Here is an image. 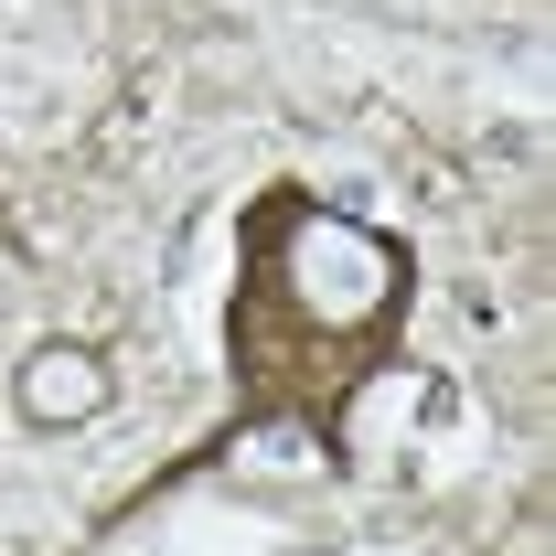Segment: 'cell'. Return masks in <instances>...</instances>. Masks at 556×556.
<instances>
[{"label": "cell", "instance_id": "1", "mask_svg": "<svg viewBox=\"0 0 556 556\" xmlns=\"http://www.w3.org/2000/svg\"><path fill=\"white\" fill-rule=\"evenodd\" d=\"M108 396H118V386H108V353L97 343H33L22 375H11V407L33 417V428H86Z\"/></svg>", "mask_w": 556, "mask_h": 556}]
</instances>
